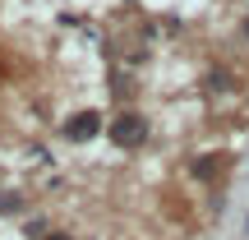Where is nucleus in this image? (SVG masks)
<instances>
[{
    "mask_svg": "<svg viewBox=\"0 0 249 240\" xmlns=\"http://www.w3.org/2000/svg\"><path fill=\"white\" fill-rule=\"evenodd\" d=\"M107 134L120 148H139V143L148 139V116H143V111H120V116L107 125Z\"/></svg>",
    "mask_w": 249,
    "mask_h": 240,
    "instance_id": "f257e3e1",
    "label": "nucleus"
},
{
    "mask_svg": "<svg viewBox=\"0 0 249 240\" xmlns=\"http://www.w3.org/2000/svg\"><path fill=\"white\" fill-rule=\"evenodd\" d=\"M97 129H102V116L97 111H79V116H70L60 125V134L70 143H88V139H97Z\"/></svg>",
    "mask_w": 249,
    "mask_h": 240,
    "instance_id": "f03ea898",
    "label": "nucleus"
},
{
    "mask_svg": "<svg viewBox=\"0 0 249 240\" xmlns=\"http://www.w3.org/2000/svg\"><path fill=\"white\" fill-rule=\"evenodd\" d=\"M0 213H5V217L23 213V194H0Z\"/></svg>",
    "mask_w": 249,
    "mask_h": 240,
    "instance_id": "7ed1b4c3",
    "label": "nucleus"
},
{
    "mask_svg": "<svg viewBox=\"0 0 249 240\" xmlns=\"http://www.w3.org/2000/svg\"><path fill=\"white\" fill-rule=\"evenodd\" d=\"M46 240H74L70 231H51V236H46Z\"/></svg>",
    "mask_w": 249,
    "mask_h": 240,
    "instance_id": "20e7f679",
    "label": "nucleus"
}]
</instances>
